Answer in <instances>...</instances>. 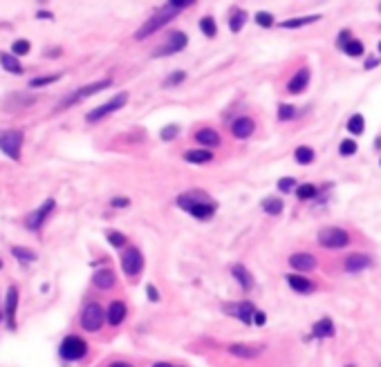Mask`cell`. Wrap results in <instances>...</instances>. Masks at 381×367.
<instances>
[{
	"mask_svg": "<svg viewBox=\"0 0 381 367\" xmlns=\"http://www.w3.org/2000/svg\"><path fill=\"white\" fill-rule=\"evenodd\" d=\"M121 269H123V273H126V275H130V278H135V275L142 273V269H144V255H142V251H139L137 246H128V249L123 251V255H121Z\"/></svg>",
	"mask_w": 381,
	"mask_h": 367,
	"instance_id": "cell-10",
	"label": "cell"
},
{
	"mask_svg": "<svg viewBox=\"0 0 381 367\" xmlns=\"http://www.w3.org/2000/svg\"><path fill=\"white\" fill-rule=\"evenodd\" d=\"M0 65L5 72H12V74H23V65L18 61V56L14 54H0Z\"/></svg>",
	"mask_w": 381,
	"mask_h": 367,
	"instance_id": "cell-24",
	"label": "cell"
},
{
	"mask_svg": "<svg viewBox=\"0 0 381 367\" xmlns=\"http://www.w3.org/2000/svg\"><path fill=\"white\" fill-rule=\"evenodd\" d=\"M12 255L18 260V262H23V264H30V262H36V260H38L36 251L27 249V246H12Z\"/></svg>",
	"mask_w": 381,
	"mask_h": 367,
	"instance_id": "cell-25",
	"label": "cell"
},
{
	"mask_svg": "<svg viewBox=\"0 0 381 367\" xmlns=\"http://www.w3.org/2000/svg\"><path fill=\"white\" fill-rule=\"evenodd\" d=\"M88 354V342L83 340L81 336H65L59 345V356L65 360V363H74V360H81L83 356Z\"/></svg>",
	"mask_w": 381,
	"mask_h": 367,
	"instance_id": "cell-4",
	"label": "cell"
},
{
	"mask_svg": "<svg viewBox=\"0 0 381 367\" xmlns=\"http://www.w3.org/2000/svg\"><path fill=\"white\" fill-rule=\"evenodd\" d=\"M294 159H296L301 166H307V163L314 161V150L310 146H298L296 152H294Z\"/></svg>",
	"mask_w": 381,
	"mask_h": 367,
	"instance_id": "cell-30",
	"label": "cell"
},
{
	"mask_svg": "<svg viewBox=\"0 0 381 367\" xmlns=\"http://www.w3.org/2000/svg\"><path fill=\"white\" fill-rule=\"evenodd\" d=\"M244 21H247V14L242 9H235L233 16H231V23H229V30L231 32H240L244 27Z\"/></svg>",
	"mask_w": 381,
	"mask_h": 367,
	"instance_id": "cell-35",
	"label": "cell"
},
{
	"mask_svg": "<svg viewBox=\"0 0 381 367\" xmlns=\"http://www.w3.org/2000/svg\"><path fill=\"white\" fill-rule=\"evenodd\" d=\"M253 130H256V123H253V119H249V117H240V119H235V121L231 123V134H233L235 139L251 137Z\"/></svg>",
	"mask_w": 381,
	"mask_h": 367,
	"instance_id": "cell-15",
	"label": "cell"
},
{
	"mask_svg": "<svg viewBox=\"0 0 381 367\" xmlns=\"http://www.w3.org/2000/svg\"><path fill=\"white\" fill-rule=\"evenodd\" d=\"M146 291H148V298H151L153 302H157V300H159V293H157V287H155V284H148Z\"/></svg>",
	"mask_w": 381,
	"mask_h": 367,
	"instance_id": "cell-46",
	"label": "cell"
},
{
	"mask_svg": "<svg viewBox=\"0 0 381 367\" xmlns=\"http://www.w3.org/2000/svg\"><path fill=\"white\" fill-rule=\"evenodd\" d=\"M334 322H332V318H321V320L314 322V327H312V334H314L316 338H332L334 336Z\"/></svg>",
	"mask_w": 381,
	"mask_h": 367,
	"instance_id": "cell-22",
	"label": "cell"
},
{
	"mask_svg": "<svg viewBox=\"0 0 381 367\" xmlns=\"http://www.w3.org/2000/svg\"><path fill=\"white\" fill-rule=\"evenodd\" d=\"M195 141L204 148H218L220 146V134L211 128H204L200 132H195Z\"/></svg>",
	"mask_w": 381,
	"mask_h": 367,
	"instance_id": "cell-20",
	"label": "cell"
},
{
	"mask_svg": "<svg viewBox=\"0 0 381 367\" xmlns=\"http://www.w3.org/2000/svg\"><path fill=\"white\" fill-rule=\"evenodd\" d=\"M307 83H310V70H307V67H301V70L289 79L287 90L292 92V94H301V92L307 88Z\"/></svg>",
	"mask_w": 381,
	"mask_h": 367,
	"instance_id": "cell-17",
	"label": "cell"
},
{
	"mask_svg": "<svg viewBox=\"0 0 381 367\" xmlns=\"http://www.w3.org/2000/svg\"><path fill=\"white\" fill-rule=\"evenodd\" d=\"M339 152L343 154V157H350V154H354V152H356V143L352 141V139H345V141H341Z\"/></svg>",
	"mask_w": 381,
	"mask_h": 367,
	"instance_id": "cell-42",
	"label": "cell"
},
{
	"mask_svg": "<svg viewBox=\"0 0 381 367\" xmlns=\"http://www.w3.org/2000/svg\"><path fill=\"white\" fill-rule=\"evenodd\" d=\"M114 280L117 278H114L112 269H99V271L92 273V284L99 289H110L114 284Z\"/></svg>",
	"mask_w": 381,
	"mask_h": 367,
	"instance_id": "cell-21",
	"label": "cell"
},
{
	"mask_svg": "<svg viewBox=\"0 0 381 367\" xmlns=\"http://www.w3.org/2000/svg\"><path fill=\"white\" fill-rule=\"evenodd\" d=\"M343 52H345L348 56H352V59H359V56H363L365 47H363V43H361V41H356V38H350V41H345Z\"/></svg>",
	"mask_w": 381,
	"mask_h": 367,
	"instance_id": "cell-29",
	"label": "cell"
},
{
	"mask_svg": "<svg viewBox=\"0 0 381 367\" xmlns=\"http://www.w3.org/2000/svg\"><path fill=\"white\" fill-rule=\"evenodd\" d=\"M368 267H372V258H370L368 253H352L345 258L343 262V269L348 273H361L365 271Z\"/></svg>",
	"mask_w": 381,
	"mask_h": 367,
	"instance_id": "cell-13",
	"label": "cell"
},
{
	"mask_svg": "<svg viewBox=\"0 0 381 367\" xmlns=\"http://www.w3.org/2000/svg\"><path fill=\"white\" fill-rule=\"evenodd\" d=\"M110 85H112V81H110V79H103V81H96V83H88V85H83V88H76L74 92H70V94L63 96V99H61L59 103H56V110L70 108V105L79 103V101L88 99V96H92V94H96V92H101V90L110 88Z\"/></svg>",
	"mask_w": 381,
	"mask_h": 367,
	"instance_id": "cell-3",
	"label": "cell"
},
{
	"mask_svg": "<svg viewBox=\"0 0 381 367\" xmlns=\"http://www.w3.org/2000/svg\"><path fill=\"white\" fill-rule=\"evenodd\" d=\"M229 351L233 356H240V358H253L263 351V345H244V342H235V345H229Z\"/></svg>",
	"mask_w": 381,
	"mask_h": 367,
	"instance_id": "cell-19",
	"label": "cell"
},
{
	"mask_svg": "<svg viewBox=\"0 0 381 367\" xmlns=\"http://www.w3.org/2000/svg\"><path fill=\"white\" fill-rule=\"evenodd\" d=\"M379 9H381V7H379Z\"/></svg>",
	"mask_w": 381,
	"mask_h": 367,
	"instance_id": "cell-56",
	"label": "cell"
},
{
	"mask_svg": "<svg viewBox=\"0 0 381 367\" xmlns=\"http://www.w3.org/2000/svg\"><path fill=\"white\" fill-rule=\"evenodd\" d=\"M126 103H128V92H119V94H114L110 101H105L103 105H99V108L90 110V112L85 114V121H88V123H96V121H101V119H105L108 114H112V112H117V110H121Z\"/></svg>",
	"mask_w": 381,
	"mask_h": 367,
	"instance_id": "cell-5",
	"label": "cell"
},
{
	"mask_svg": "<svg viewBox=\"0 0 381 367\" xmlns=\"http://www.w3.org/2000/svg\"><path fill=\"white\" fill-rule=\"evenodd\" d=\"M0 269H3V260H0Z\"/></svg>",
	"mask_w": 381,
	"mask_h": 367,
	"instance_id": "cell-53",
	"label": "cell"
},
{
	"mask_svg": "<svg viewBox=\"0 0 381 367\" xmlns=\"http://www.w3.org/2000/svg\"><path fill=\"white\" fill-rule=\"evenodd\" d=\"M110 204H112L114 209H126V206H130V200H128V197H114Z\"/></svg>",
	"mask_w": 381,
	"mask_h": 367,
	"instance_id": "cell-45",
	"label": "cell"
},
{
	"mask_svg": "<svg viewBox=\"0 0 381 367\" xmlns=\"http://www.w3.org/2000/svg\"><path fill=\"white\" fill-rule=\"evenodd\" d=\"M379 61H381V59H374V56H372V59L365 61V67H368V70H372V67H377V65H379Z\"/></svg>",
	"mask_w": 381,
	"mask_h": 367,
	"instance_id": "cell-49",
	"label": "cell"
},
{
	"mask_svg": "<svg viewBox=\"0 0 381 367\" xmlns=\"http://www.w3.org/2000/svg\"><path fill=\"white\" fill-rule=\"evenodd\" d=\"M177 132H180V128H177L175 123H171V125H166V128L159 132V137H162V141H171V139L177 137Z\"/></svg>",
	"mask_w": 381,
	"mask_h": 367,
	"instance_id": "cell-40",
	"label": "cell"
},
{
	"mask_svg": "<svg viewBox=\"0 0 381 367\" xmlns=\"http://www.w3.org/2000/svg\"><path fill=\"white\" fill-rule=\"evenodd\" d=\"M105 238H108V242L114 246V249H121V246H126V235L119 233V231H108L105 233Z\"/></svg>",
	"mask_w": 381,
	"mask_h": 367,
	"instance_id": "cell-38",
	"label": "cell"
},
{
	"mask_svg": "<svg viewBox=\"0 0 381 367\" xmlns=\"http://www.w3.org/2000/svg\"><path fill=\"white\" fill-rule=\"evenodd\" d=\"M184 159L189 163L200 166V163H209L211 159H213V152H211V150H189V152L184 154Z\"/></svg>",
	"mask_w": 381,
	"mask_h": 367,
	"instance_id": "cell-27",
	"label": "cell"
},
{
	"mask_svg": "<svg viewBox=\"0 0 381 367\" xmlns=\"http://www.w3.org/2000/svg\"><path fill=\"white\" fill-rule=\"evenodd\" d=\"M16 311H18V289L9 287L7 289V300H5V318H7V327L16 329Z\"/></svg>",
	"mask_w": 381,
	"mask_h": 367,
	"instance_id": "cell-12",
	"label": "cell"
},
{
	"mask_svg": "<svg viewBox=\"0 0 381 367\" xmlns=\"http://www.w3.org/2000/svg\"><path fill=\"white\" fill-rule=\"evenodd\" d=\"M350 242V235L339 226H325L318 231V244L325 249H343Z\"/></svg>",
	"mask_w": 381,
	"mask_h": 367,
	"instance_id": "cell-7",
	"label": "cell"
},
{
	"mask_svg": "<svg viewBox=\"0 0 381 367\" xmlns=\"http://www.w3.org/2000/svg\"><path fill=\"white\" fill-rule=\"evenodd\" d=\"M189 5H193V0H171V3H166L162 9H157V12L135 32V38H137V41H144L146 36H151V34H155L157 30H162L173 16H177V14H180L182 9H186Z\"/></svg>",
	"mask_w": 381,
	"mask_h": 367,
	"instance_id": "cell-1",
	"label": "cell"
},
{
	"mask_svg": "<svg viewBox=\"0 0 381 367\" xmlns=\"http://www.w3.org/2000/svg\"><path fill=\"white\" fill-rule=\"evenodd\" d=\"M379 52H381V41H379Z\"/></svg>",
	"mask_w": 381,
	"mask_h": 367,
	"instance_id": "cell-54",
	"label": "cell"
},
{
	"mask_svg": "<svg viewBox=\"0 0 381 367\" xmlns=\"http://www.w3.org/2000/svg\"><path fill=\"white\" fill-rule=\"evenodd\" d=\"M54 209H56V200H52V197H50V200H45L36 211H32V213L27 215L25 226L30 231H41L43 224L47 222V217L52 215V211H54Z\"/></svg>",
	"mask_w": 381,
	"mask_h": 367,
	"instance_id": "cell-9",
	"label": "cell"
},
{
	"mask_svg": "<svg viewBox=\"0 0 381 367\" xmlns=\"http://www.w3.org/2000/svg\"><path fill=\"white\" fill-rule=\"evenodd\" d=\"M126 313H128L126 305H123L121 300H114V302H110L108 311H105V320H108L112 327H119L123 320H126Z\"/></svg>",
	"mask_w": 381,
	"mask_h": 367,
	"instance_id": "cell-16",
	"label": "cell"
},
{
	"mask_svg": "<svg viewBox=\"0 0 381 367\" xmlns=\"http://www.w3.org/2000/svg\"><path fill=\"white\" fill-rule=\"evenodd\" d=\"M374 146H377V148H381V137H377V139H374Z\"/></svg>",
	"mask_w": 381,
	"mask_h": 367,
	"instance_id": "cell-52",
	"label": "cell"
},
{
	"mask_svg": "<svg viewBox=\"0 0 381 367\" xmlns=\"http://www.w3.org/2000/svg\"><path fill=\"white\" fill-rule=\"evenodd\" d=\"M200 32L204 34L206 38H213L215 36V32H218V27H215V21L211 16H204L200 21Z\"/></svg>",
	"mask_w": 381,
	"mask_h": 367,
	"instance_id": "cell-36",
	"label": "cell"
},
{
	"mask_svg": "<svg viewBox=\"0 0 381 367\" xmlns=\"http://www.w3.org/2000/svg\"><path fill=\"white\" fill-rule=\"evenodd\" d=\"M61 79V74H43V76H36V79L30 81V88H45L50 83H56Z\"/></svg>",
	"mask_w": 381,
	"mask_h": 367,
	"instance_id": "cell-34",
	"label": "cell"
},
{
	"mask_svg": "<svg viewBox=\"0 0 381 367\" xmlns=\"http://www.w3.org/2000/svg\"><path fill=\"white\" fill-rule=\"evenodd\" d=\"M36 18H41V21H54V14H52V12H45V9H38V12H36Z\"/></svg>",
	"mask_w": 381,
	"mask_h": 367,
	"instance_id": "cell-47",
	"label": "cell"
},
{
	"mask_svg": "<svg viewBox=\"0 0 381 367\" xmlns=\"http://www.w3.org/2000/svg\"><path fill=\"white\" fill-rule=\"evenodd\" d=\"M0 318H3V313H0Z\"/></svg>",
	"mask_w": 381,
	"mask_h": 367,
	"instance_id": "cell-55",
	"label": "cell"
},
{
	"mask_svg": "<svg viewBox=\"0 0 381 367\" xmlns=\"http://www.w3.org/2000/svg\"><path fill=\"white\" fill-rule=\"evenodd\" d=\"M186 79V74L184 72H173L171 74V79H166L164 81V85H177V83H182V81Z\"/></svg>",
	"mask_w": 381,
	"mask_h": 367,
	"instance_id": "cell-44",
	"label": "cell"
},
{
	"mask_svg": "<svg viewBox=\"0 0 381 367\" xmlns=\"http://www.w3.org/2000/svg\"><path fill=\"white\" fill-rule=\"evenodd\" d=\"M224 311L231 313V316H235L238 320H242L244 325H251V322H253V316H256V311H258V309H256L251 302L242 300V302H235V305H226Z\"/></svg>",
	"mask_w": 381,
	"mask_h": 367,
	"instance_id": "cell-11",
	"label": "cell"
},
{
	"mask_svg": "<svg viewBox=\"0 0 381 367\" xmlns=\"http://www.w3.org/2000/svg\"><path fill=\"white\" fill-rule=\"evenodd\" d=\"M289 264L296 271H312L316 267V258L312 253H294L289 255Z\"/></svg>",
	"mask_w": 381,
	"mask_h": 367,
	"instance_id": "cell-18",
	"label": "cell"
},
{
	"mask_svg": "<svg viewBox=\"0 0 381 367\" xmlns=\"http://www.w3.org/2000/svg\"><path fill=\"white\" fill-rule=\"evenodd\" d=\"M206 200H211L209 195H206L204 191H189V193H184V195H180L177 197V206L180 209H184V211H191L195 209V206H200L202 202H206Z\"/></svg>",
	"mask_w": 381,
	"mask_h": 367,
	"instance_id": "cell-14",
	"label": "cell"
},
{
	"mask_svg": "<svg viewBox=\"0 0 381 367\" xmlns=\"http://www.w3.org/2000/svg\"><path fill=\"white\" fill-rule=\"evenodd\" d=\"M108 367H133L130 363H123V360H114V363H110Z\"/></svg>",
	"mask_w": 381,
	"mask_h": 367,
	"instance_id": "cell-50",
	"label": "cell"
},
{
	"mask_svg": "<svg viewBox=\"0 0 381 367\" xmlns=\"http://www.w3.org/2000/svg\"><path fill=\"white\" fill-rule=\"evenodd\" d=\"M294 117H296V108L294 105H287V103L278 105V119L281 121H287V119H294Z\"/></svg>",
	"mask_w": 381,
	"mask_h": 367,
	"instance_id": "cell-39",
	"label": "cell"
},
{
	"mask_svg": "<svg viewBox=\"0 0 381 367\" xmlns=\"http://www.w3.org/2000/svg\"><path fill=\"white\" fill-rule=\"evenodd\" d=\"M231 273H233V278L238 280L240 287H242V289H249V287H251L253 280H251V275H249V271L242 267V264H235V267L231 269Z\"/></svg>",
	"mask_w": 381,
	"mask_h": 367,
	"instance_id": "cell-28",
	"label": "cell"
},
{
	"mask_svg": "<svg viewBox=\"0 0 381 367\" xmlns=\"http://www.w3.org/2000/svg\"><path fill=\"white\" fill-rule=\"evenodd\" d=\"M256 23H258L260 27H272L274 25V16L269 12H258L256 14Z\"/></svg>",
	"mask_w": 381,
	"mask_h": 367,
	"instance_id": "cell-41",
	"label": "cell"
},
{
	"mask_svg": "<svg viewBox=\"0 0 381 367\" xmlns=\"http://www.w3.org/2000/svg\"><path fill=\"white\" fill-rule=\"evenodd\" d=\"M23 141H25V132L23 130H3L0 132V152L5 157L14 159L18 161L21 159V152H23Z\"/></svg>",
	"mask_w": 381,
	"mask_h": 367,
	"instance_id": "cell-2",
	"label": "cell"
},
{
	"mask_svg": "<svg viewBox=\"0 0 381 367\" xmlns=\"http://www.w3.org/2000/svg\"><path fill=\"white\" fill-rule=\"evenodd\" d=\"M283 200H278V197H267V200L263 202V211L269 215H281L283 213Z\"/></svg>",
	"mask_w": 381,
	"mask_h": 367,
	"instance_id": "cell-31",
	"label": "cell"
},
{
	"mask_svg": "<svg viewBox=\"0 0 381 367\" xmlns=\"http://www.w3.org/2000/svg\"><path fill=\"white\" fill-rule=\"evenodd\" d=\"M287 282L296 293H310L314 289V284L307 278H303V275H287Z\"/></svg>",
	"mask_w": 381,
	"mask_h": 367,
	"instance_id": "cell-23",
	"label": "cell"
},
{
	"mask_svg": "<svg viewBox=\"0 0 381 367\" xmlns=\"http://www.w3.org/2000/svg\"><path fill=\"white\" fill-rule=\"evenodd\" d=\"M316 21H321V14H312V16L292 18V21H285V23H281V27H283V30H296V27L310 25V23H316Z\"/></svg>",
	"mask_w": 381,
	"mask_h": 367,
	"instance_id": "cell-26",
	"label": "cell"
},
{
	"mask_svg": "<svg viewBox=\"0 0 381 367\" xmlns=\"http://www.w3.org/2000/svg\"><path fill=\"white\" fill-rule=\"evenodd\" d=\"M186 45H189V36H186L184 32H171L166 41H164L162 45L153 52V59H162V56L177 54V52H182Z\"/></svg>",
	"mask_w": 381,
	"mask_h": 367,
	"instance_id": "cell-8",
	"label": "cell"
},
{
	"mask_svg": "<svg viewBox=\"0 0 381 367\" xmlns=\"http://www.w3.org/2000/svg\"><path fill=\"white\" fill-rule=\"evenodd\" d=\"M348 130L352 134H363L365 130V119L361 117V114H352V117L348 119Z\"/></svg>",
	"mask_w": 381,
	"mask_h": 367,
	"instance_id": "cell-32",
	"label": "cell"
},
{
	"mask_svg": "<svg viewBox=\"0 0 381 367\" xmlns=\"http://www.w3.org/2000/svg\"><path fill=\"white\" fill-rule=\"evenodd\" d=\"M103 320H105V311L99 302H88L81 311V327L85 331H99L103 327Z\"/></svg>",
	"mask_w": 381,
	"mask_h": 367,
	"instance_id": "cell-6",
	"label": "cell"
},
{
	"mask_svg": "<svg viewBox=\"0 0 381 367\" xmlns=\"http://www.w3.org/2000/svg\"><path fill=\"white\" fill-rule=\"evenodd\" d=\"M265 320H267V318H265V313H263V311H256V316H253V322H256V325L263 327Z\"/></svg>",
	"mask_w": 381,
	"mask_h": 367,
	"instance_id": "cell-48",
	"label": "cell"
},
{
	"mask_svg": "<svg viewBox=\"0 0 381 367\" xmlns=\"http://www.w3.org/2000/svg\"><path fill=\"white\" fill-rule=\"evenodd\" d=\"M153 367H171V365H168V363H155Z\"/></svg>",
	"mask_w": 381,
	"mask_h": 367,
	"instance_id": "cell-51",
	"label": "cell"
},
{
	"mask_svg": "<svg viewBox=\"0 0 381 367\" xmlns=\"http://www.w3.org/2000/svg\"><path fill=\"white\" fill-rule=\"evenodd\" d=\"M296 197L301 202L312 200V197H316V186H314V183H301V186L296 188Z\"/></svg>",
	"mask_w": 381,
	"mask_h": 367,
	"instance_id": "cell-33",
	"label": "cell"
},
{
	"mask_svg": "<svg viewBox=\"0 0 381 367\" xmlns=\"http://www.w3.org/2000/svg\"><path fill=\"white\" fill-rule=\"evenodd\" d=\"M30 50H32V45H30V41H25V38H18V41L12 45L14 56H25V54H30Z\"/></svg>",
	"mask_w": 381,
	"mask_h": 367,
	"instance_id": "cell-37",
	"label": "cell"
},
{
	"mask_svg": "<svg viewBox=\"0 0 381 367\" xmlns=\"http://www.w3.org/2000/svg\"><path fill=\"white\" fill-rule=\"evenodd\" d=\"M296 188V179H292V177H283L281 181H278V191L281 193H289Z\"/></svg>",
	"mask_w": 381,
	"mask_h": 367,
	"instance_id": "cell-43",
	"label": "cell"
}]
</instances>
